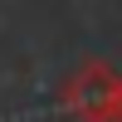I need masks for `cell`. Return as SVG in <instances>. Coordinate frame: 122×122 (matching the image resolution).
<instances>
[{"mask_svg": "<svg viewBox=\"0 0 122 122\" xmlns=\"http://www.w3.org/2000/svg\"><path fill=\"white\" fill-rule=\"evenodd\" d=\"M59 107L78 122H122V73L112 64H78L59 88Z\"/></svg>", "mask_w": 122, "mask_h": 122, "instance_id": "6da1fadb", "label": "cell"}]
</instances>
